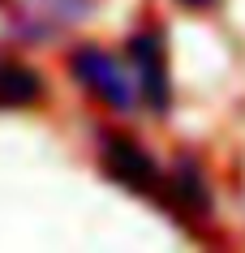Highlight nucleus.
<instances>
[{
	"mask_svg": "<svg viewBox=\"0 0 245 253\" xmlns=\"http://www.w3.org/2000/svg\"><path fill=\"white\" fill-rule=\"evenodd\" d=\"M69 73H73V82H78L91 99L108 103L112 112H134V107L142 103L138 82L129 78L125 65L112 52H103L99 43H82V47H73V56H69Z\"/></svg>",
	"mask_w": 245,
	"mask_h": 253,
	"instance_id": "f257e3e1",
	"label": "nucleus"
},
{
	"mask_svg": "<svg viewBox=\"0 0 245 253\" xmlns=\"http://www.w3.org/2000/svg\"><path fill=\"white\" fill-rule=\"evenodd\" d=\"M129 73L138 82V94H142V103L163 116L168 107H172V86H168V52H163V35L159 30H138L134 39H129Z\"/></svg>",
	"mask_w": 245,
	"mask_h": 253,
	"instance_id": "f03ea898",
	"label": "nucleus"
},
{
	"mask_svg": "<svg viewBox=\"0 0 245 253\" xmlns=\"http://www.w3.org/2000/svg\"><path fill=\"white\" fill-rule=\"evenodd\" d=\"M103 172H108L121 189H129V193H155V189H163L159 163L125 133L103 137Z\"/></svg>",
	"mask_w": 245,
	"mask_h": 253,
	"instance_id": "7ed1b4c3",
	"label": "nucleus"
},
{
	"mask_svg": "<svg viewBox=\"0 0 245 253\" xmlns=\"http://www.w3.org/2000/svg\"><path fill=\"white\" fill-rule=\"evenodd\" d=\"M13 26L22 39H52L56 30L73 26V22H82V17L95 9V0H13Z\"/></svg>",
	"mask_w": 245,
	"mask_h": 253,
	"instance_id": "20e7f679",
	"label": "nucleus"
},
{
	"mask_svg": "<svg viewBox=\"0 0 245 253\" xmlns=\"http://www.w3.org/2000/svg\"><path fill=\"white\" fill-rule=\"evenodd\" d=\"M163 193H168V202H172L181 214H194V219L211 214V185H206L198 159H190V155L172 163V172L163 180Z\"/></svg>",
	"mask_w": 245,
	"mask_h": 253,
	"instance_id": "39448f33",
	"label": "nucleus"
},
{
	"mask_svg": "<svg viewBox=\"0 0 245 253\" xmlns=\"http://www.w3.org/2000/svg\"><path fill=\"white\" fill-rule=\"evenodd\" d=\"M43 99V78L22 60L0 56V107H26Z\"/></svg>",
	"mask_w": 245,
	"mask_h": 253,
	"instance_id": "423d86ee",
	"label": "nucleus"
},
{
	"mask_svg": "<svg viewBox=\"0 0 245 253\" xmlns=\"http://www.w3.org/2000/svg\"><path fill=\"white\" fill-rule=\"evenodd\" d=\"M181 4H190V9H202V4H211V0H181Z\"/></svg>",
	"mask_w": 245,
	"mask_h": 253,
	"instance_id": "0eeeda50",
	"label": "nucleus"
}]
</instances>
